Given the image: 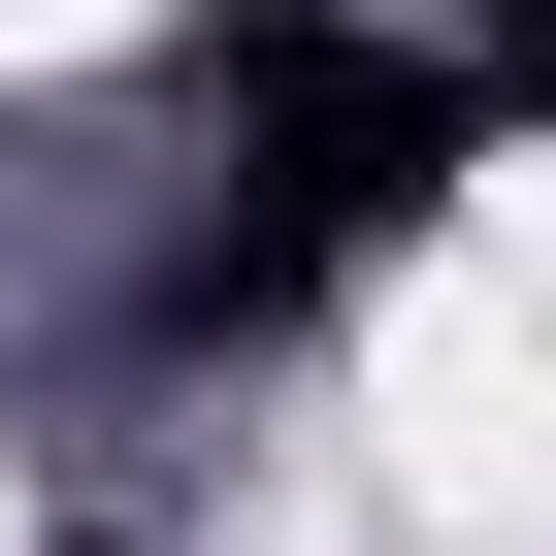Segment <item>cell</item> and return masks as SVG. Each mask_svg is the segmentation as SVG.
<instances>
[{
	"instance_id": "obj_1",
	"label": "cell",
	"mask_w": 556,
	"mask_h": 556,
	"mask_svg": "<svg viewBox=\"0 0 556 556\" xmlns=\"http://www.w3.org/2000/svg\"><path fill=\"white\" fill-rule=\"evenodd\" d=\"M361 458H393V523H458V556H556V328L491 295V262H426V295L361 328Z\"/></svg>"
},
{
	"instance_id": "obj_2",
	"label": "cell",
	"mask_w": 556,
	"mask_h": 556,
	"mask_svg": "<svg viewBox=\"0 0 556 556\" xmlns=\"http://www.w3.org/2000/svg\"><path fill=\"white\" fill-rule=\"evenodd\" d=\"M458 262H491V295H523V328H556V131H523V164H491V229H458Z\"/></svg>"
},
{
	"instance_id": "obj_3",
	"label": "cell",
	"mask_w": 556,
	"mask_h": 556,
	"mask_svg": "<svg viewBox=\"0 0 556 556\" xmlns=\"http://www.w3.org/2000/svg\"><path fill=\"white\" fill-rule=\"evenodd\" d=\"M99 34H164V0H0V66H99Z\"/></svg>"
}]
</instances>
